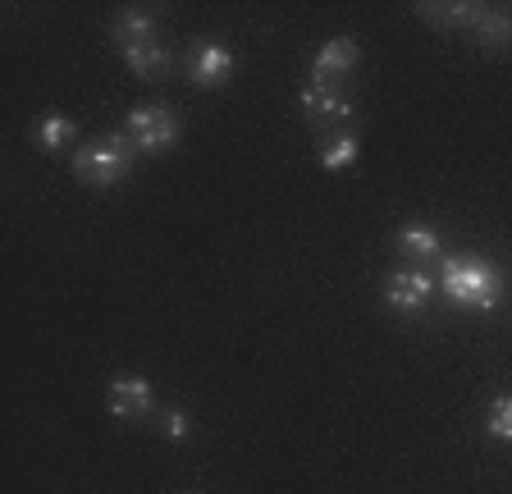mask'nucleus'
<instances>
[{
  "label": "nucleus",
  "mask_w": 512,
  "mask_h": 494,
  "mask_svg": "<svg viewBox=\"0 0 512 494\" xmlns=\"http://www.w3.org/2000/svg\"><path fill=\"white\" fill-rule=\"evenodd\" d=\"M439 289L467 307V312H494L503 302V275L485 257H444L439 261Z\"/></svg>",
  "instance_id": "obj_1"
},
{
  "label": "nucleus",
  "mask_w": 512,
  "mask_h": 494,
  "mask_svg": "<svg viewBox=\"0 0 512 494\" xmlns=\"http://www.w3.org/2000/svg\"><path fill=\"white\" fill-rule=\"evenodd\" d=\"M138 161V147L124 129L119 133H101V138H87L74 156V179L87 183V188H115V183L128 179Z\"/></svg>",
  "instance_id": "obj_2"
},
{
  "label": "nucleus",
  "mask_w": 512,
  "mask_h": 494,
  "mask_svg": "<svg viewBox=\"0 0 512 494\" xmlns=\"http://www.w3.org/2000/svg\"><path fill=\"white\" fill-rule=\"evenodd\" d=\"M179 115H174V106H165V101H147V106H133L124 119V133L133 138V147H138V156H165V151H174V142H179Z\"/></svg>",
  "instance_id": "obj_3"
},
{
  "label": "nucleus",
  "mask_w": 512,
  "mask_h": 494,
  "mask_svg": "<svg viewBox=\"0 0 512 494\" xmlns=\"http://www.w3.org/2000/svg\"><path fill=\"white\" fill-rule=\"evenodd\" d=\"M435 275H430L426 266H403V270H389V280H384V302L394 307V312H407L416 316L421 307L430 302V293H435Z\"/></svg>",
  "instance_id": "obj_4"
},
{
  "label": "nucleus",
  "mask_w": 512,
  "mask_h": 494,
  "mask_svg": "<svg viewBox=\"0 0 512 494\" xmlns=\"http://www.w3.org/2000/svg\"><path fill=\"white\" fill-rule=\"evenodd\" d=\"M106 408H110V417H119V421H142L156 412V389L142 376H115L106 385Z\"/></svg>",
  "instance_id": "obj_5"
},
{
  "label": "nucleus",
  "mask_w": 512,
  "mask_h": 494,
  "mask_svg": "<svg viewBox=\"0 0 512 494\" xmlns=\"http://www.w3.org/2000/svg\"><path fill=\"white\" fill-rule=\"evenodd\" d=\"M188 78L197 87H224L234 78V51L220 42H197L188 51Z\"/></svg>",
  "instance_id": "obj_6"
},
{
  "label": "nucleus",
  "mask_w": 512,
  "mask_h": 494,
  "mask_svg": "<svg viewBox=\"0 0 512 494\" xmlns=\"http://www.w3.org/2000/svg\"><path fill=\"white\" fill-rule=\"evenodd\" d=\"M302 97V110L320 124H348L352 119V97L343 92V83H307L298 92Z\"/></svg>",
  "instance_id": "obj_7"
},
{
  "label": "nucleus",
  "mask_w": 512,
  "mask_h": 494,
  "mask_svg": "<svg viewBox=\"0 0 512 494\" xmlns=\"http://www.w3.org/2000/svg\"><path fill=\"white\" fill-rule=\"evenodd\" d=\"M357 60H362V46L352 42V37H334L311 60V83H343V74H352Z\"/></svg>",
  "instance_id": "obj_8"
},
{
  "label": "nucleus",
  "mask_w": 512,
  "mask_h": 494,
  "mask_svg": "<svg viewBox=\"0 0 512 494\" xmlns=\"http://www.w3.org/2000/svg\"><path fill=\"white\" fill-rule=\"evenodd\" d=\"M398 252L416 266H430V261H444V238L435 225H403L398 229Z\"/></svg>",
  "instance_id": "obj_9"
},
{
  "label": "nucleus",
  "mask_w": 512,
  "mask_h": 494,
  "mask_svg": "<svg viewBox=\"0 0 512 494\" xmlns=\"http://www.w3.org/2000/svg\"><path fill=\"white\" fill-rule=\"evenodd\" d=\"M110 37H115L119 51L156 42V14L151 10H119L115 19H110Z\"/></svg>",
  "instance_id": "obj_10"
},
{
  "label": "nucleus",
  "mask_w": 512,
  "mask_h": 494,
  "mask_svg": "<svg viewBox=\"0 0 512 494\" xmlns=\"http://www.w3.org/2000/svg\"><path fill=\"white\" fill-rule=\"evenodd\" d=\"M124 65L133 69V74H138L142 83H156V78H165V74H170L174 55L165 51V46H160V42H147V46H128V51H124Z\"/></svg>",
  "instance_id": "obj_11"
},
{
  "label": "nucleus",
  "mask_w": 512,
  "mask_h": 494,
  "mask_svg": "<svg viewBox=\"0 0 512 494\" xmlns=\"http://www.w3.org/2000/svg\"><path fill=\"white\" fill-rule=\"evenodd\" d=\"M471 33H476L480 46H490V51H512V10H485L480 5Z\"/></svg>",
  "instance_id": "obj_12"
},
{
  "label": "nucleus",
  "mask_w": 512,
  "mask_h": 494,
  "mask_svg": "<svg viewBox=\"0 0 512 494\" xmlns=\"http://www.w3.org/2000/svg\"><path fill=\"white\" fill-rule=\"evenodd\" d=\"M78 138V124L69 115H42L37 124H32V147H42V151H64L69 142Z\"/></svg>",
  "instance_id": "obj_13"
},
{
  "label": "nucleus",
  "mask_w": 512,
  "mask_h": 494,
  "mask_svg": "<svg viewBox=\"0 0 512 494\" xmlns=\"http://www.w3.org/2000/svg\"><path fill=\"white\" fill-rule=\"evenodd\" d=\"M357 156H362V142L352 138V133H330V138L320 142V165H325L330 174L357 165Z\"/></svg>",
  "instance_id": "obj_14"
},
{
  "label": "nucleus",
  "mask_w": 512,
  "mask_h": 494,
  "mask_svg": "<svg viewBox=\"0 0 512 494\" xmlns=\"http://www.w3.org/2000/svg\"><path fill=\"white\" fill-rule=\"evenodd\" d=\"M416 14H426L435 28H462V23H476L480 5H471V0H453V5H430V0H421Z\"/></svg>",
  "instance_id": "obj_15"
},
{
  "label": "nucleus",
  "mask_w": 512,
  "mask_h": 494,
  "mask_svg": "<svg viewBox=\"0 0 512 494\" xmlns=\"http://www.w3.org/2000/svg\"><path fill=\"white\" fill-rule=\"evenodd\" d=\"M485 430H490V440L512 444V394H503V398H494V403H490V417H485Z\"/></svg>",
  "instance_id": "obj_16"
},
{
  "label": "nucleus",
  "mask_w": 512,
  "mask_h": 494,
  "mask_svg": "<svg viewBox=\"0 0 512 494\" xmlns=\"http://www.w3.org/2000/svg\"><path fill=\"white\" fill-rule=\"evenodd\" d=\"M160 430H165V435H170L174 444H183V440L192 435V417H188L183 408H170L165 417H160Z\"/></svg>",
  "instance_id": "obj_17"
}]
</instances>
